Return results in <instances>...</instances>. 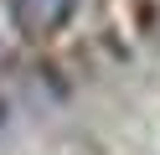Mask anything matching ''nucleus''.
I'll return each instance as SVG.
<instances>
[{"label":"nucleus","mask_w":160,"mask_h":155,"mask_svg":"<svg viewBox=\"0 0 160 155\" xmlns=\"http://www.w3.org/2000/svg\"><path fill=\"white\" fill-rule=\"evenodd\" d=\"M5 119H11V109H5V98H0V134H5Z\"/></svg>","instance_id":"nucleus-2"},{"label":"nucleus","mask_w":160,"mask_h":155,"mask_svg":"<svg viewBox=\"0 0 160 155\" xmlns=\"http://www.w3.org/2000/svg\"><path fill=\"white\" fill-rule=\"evenodd\" d=\"M72 10H78V0H11V21H16V31H21V36H31V41L57 36V31L72 21Z\"/></svg>","instance_id":"nucleus-1"}]
</instances>
